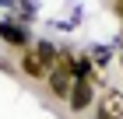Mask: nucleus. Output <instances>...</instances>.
<instances>
[{"instance_id": "nucleus-1", "label": "nucleus", "mask_w": 123, "mask_h": 119, "mask_svg": "<svg viewBox=\"0 0 123 119\" xmlns=\"http://www.w3.org/2000/svg\"><path fill=\"white\" fill-rule=\"evenodd\" d=\"M49 70H53V67H49L46 60L35 53V46H28L25 53H21V74H25L28 81H46V77H49Z\"/></svg>"}, {"instance_id": "nucleus-2", "label": "nucleus", "mask_w": 123, "mask_h": 119, "mask_svg": "<svg viewBox=\"0 0 123 119\" xmlns=\"http://www.w3.org/2000/svg\"><path fill=\"white\" fill-rule=\"evenodd\" d=\"M95 105V91H92V81H74L70 95H67V109L70 112H85Z\"/></svg>"}, {"instance_id": "nucleus-3", "label": "nucleus", "mask_w": 123, "mask_h": 119, "mask_svg": "<svg viewBox=\"0 0 123 119\" xmlns=\"http://www.w3.org/2000/svg\"><path fill=\"white\" fill-rule=\"evenodd\" d=\"M0 39H4V42H11L14 49H21V53L28 49V32H25V28H18V25H11V21H0Z\"/></svg>"}, {"instance_id": "nucleus-4", "label": "nucleus", "mask_w": 123, "mask_h": 119, "mask_svg": "<svg viewBox=\"0 0 123 119\" xmlns=\"http://www.w3.org/2000/svg\"><path fill=\"white\" fill-rule=\"evenodd\" d=\"M120 116H123V95L105 91L102 105H98V119H120Z\"/></svg>"}, {"instance_id": "nucleus-5", "label": "nucleus", "mask_w": 123, "mask_h": 119, "mask_svg": "<svg viewBox=\"0 0 123 119\" xmlns=\"http://www.w3.org/2000/svg\"><path fill=\"white\" fill-rule=\"evenodd\" d=\"M92 77H95V63H92V56H88V53L74 56V81H92Z\"/></svg>"}, {"instance_id": "nucleus-6", "label": "nucleus", "mask_w": 123, "mask_h": 119, "mask_svg": "<svg viewBox=\"0 0 123 119\" xmlns=\"http://www.w3.org/2000/svg\"><path fill=\"white\" fill-rule=\"evenodd\" d=\"M35 53L42 56V60H46L49 67L56 63V46H49V42H35Z\"/></svg>"}]
</instances>
